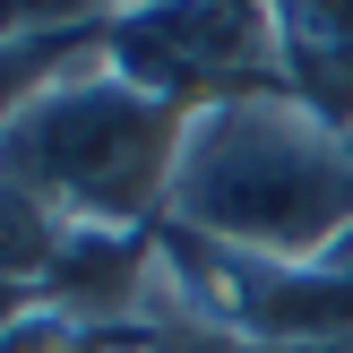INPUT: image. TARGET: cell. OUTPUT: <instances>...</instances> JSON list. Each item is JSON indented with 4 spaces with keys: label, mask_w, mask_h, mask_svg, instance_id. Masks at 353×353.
Segmentation results:
<instances>
[{
    "label": "cell",
    "mask_w": 353,
    "mask_h": 353,
    "mask_svg": "<svg viewBox=\"0 0 353 353\" xmlns=\"http://www.w3.org/2000/svg\"><path fill=\"white\" fill-rule=\"evenodd\" d=\"M181 130L190 112L86 61L0 138V181L34 190L61 224H164Z\"/></svg>",
    "instance_id": "7a4b0ae2"
},
{
    "label": "cell",
    "mask_w": 353,
    "mask_h": 353,
    "mask_svg": "<svg viewBox=\"0 0 353 353\" xmlns=\"http://www.w3.org/2000/svg\"><path fill=\"white\" fill-rule=\"evenodd\" d=\"M112 26V17H103ZM103 26H61V34H0V138L34 112L61 78L103 61Z\"/></svg>",
    "instance_id": "5b68a950"
},
{
    "label": "cell",
    "mask_w": 353,
    "mask_h": 353,
    "mask_svg": "<svg viewBox=\"0 0 353 353\" xmlns=\"http://www.w3.org/2000/svg\"><path fill=\"white\" fill-rule=\"evenodd\" d=\"M112 0H0V34H61V26H103Z\"/></svg>",
    "instance_id": "52a82bcc"
},
{
    "label": "cell",
    "mask_w": 353,
    "mask_h": 353,
    "mask_svg": "<svg viewBox=\"0 0 353 353\" xmlns=\"http://www.w3.org/2000/svg\"><path fill=\"white\" fill-rule=\"evenodd\" d=\"M61 241H69V224L52 216L34 190L0 181V285H34V293H43V276H52V259H61Z\"/></svg>",
    "instance_id": "8992f818"
},
{
    "label": "cell",
    "mask_w": 353,
    "mask_h": 353,
    "mask_svg": "<svg viewBox=\"0 0 353 353\" xmlns=\"http://www.w3.org/2000/svg\"><path fill=\"white\" fill-rule=\"evenodd\" d=\"M164 224L241 259L319 268L353 241V130L319 121L285 86L207 103L181 130Z\"/></svg>",
    "instance_id": "6da1fadb"
},
{
    "label": "cell",
    "mask_w": 353,
    "mask_h": 353,
    "mask_svg": "<svg viewBox=\"0 0 353 353\" xmlns=\"http://www.w3.org/2000/svg\"><path fill=\"white\" fill-rule=\"evenodd\" d=\"M268 9L276 86L319 121L353 130V0H259Z\"/></svg>",
    "instance_id": "277c9868"
},
{
    "label": "cell",
    "mask_w": 353,
    "mask_h": 353,
    "mask_svg": "<svg viewBox=\"0 0 353 353\" xmlns=\"http://www.w3.org/2000/svg\"><path fill=\"white\" fill-rule=\"evenodd\" d=\"M112 9H138V0H112Z\"/></svg>",
    "instance_id": "9c48e42d"
},
{
    "label": "cell",
    "mask_w": 353,
    "mask_h": 353,
    "mask_svg": "<svg viewBox=\"0 0 353 353\" xmlns=\"http://www.w3.org/2000/svg\"><path fill=\"white\" fill-rule=\"evenodd\" d=\"M103 69L130 78L138 95L172 103V112H207L224 95L276 86L268 9L259 0H138V9H112Z\"/></svg>",
    "instance_id": "3957f363"
},
{
    "label": "cell",
    "mask_w": 353,
    "mask_h": 353,
    "mask_svg": "<svg viewBox=\"0 0 353 353\" xmlns=\"http://www.w3.org/2000/svg\"><path fill=\"white\" fill-rule=\"evenodd\" d=\"M34 302H43V293H34V285H0V336H9V327H17V319H26V310H34Z\"/></svg>",
    "instance_id": "ba28073f"
}]
</instances>
